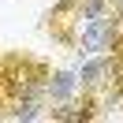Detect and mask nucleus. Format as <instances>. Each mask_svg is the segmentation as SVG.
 I'll return each mask as SVG.
<instances>
[{"mask_svg": "<svg viewBox=\"0 0 123 123\" xmlns=\"http://www.w3.org/2000/svg\"><path fill=\"white\" fill-rule=\"evenodd\" d=\"M119 34H123V15H101V19H90V23H82V30H78L75 52H78V56L112 52L116 41H119Z\"/></svg>", "mask_w": 123, "mask_h": 123, "instance_id": "f257e3e1", "label": "nucleus"}, {"mask_svg": "<svg viewBox=\"0 0 123 123\" xmlns=\"http://www.w3.org/2000/svg\"><path fill=\"white\" fill-rule=\"evenodd\" d=\"M75 97H78V75L75 71H49L45 75V108L75 101Z\"/></svg>", "mask_w": 123, "mask_h": 123, "instance_id": "7ed1b4c3", "label": "nucleus"}, {"mask_svg": "<svg viewBox=\"0 0 123 123\" xmlns=\"http://www.w3.org/2000/svg\"><path fill=\"white\" fill-rule=\"evenodd\" d=\"M75 75H78V90L101 97V90H105L108 78H112V52H93V56H86L82 67H78Z\"/></svg>", "mask_w": 123, "mask_h": 123, "instance_id": "f03ea898", "label": "nucleus"}]
</instances>
